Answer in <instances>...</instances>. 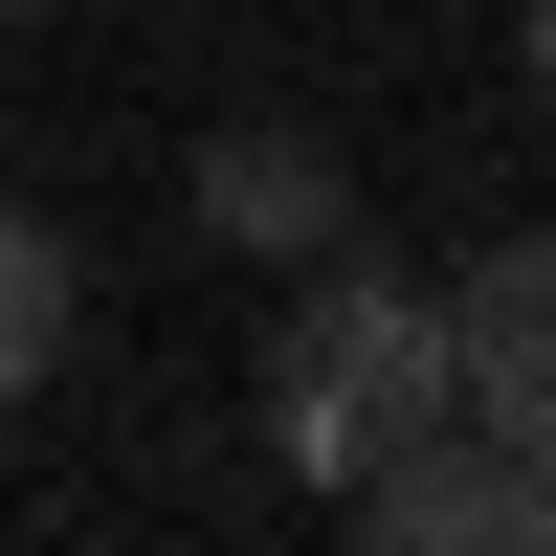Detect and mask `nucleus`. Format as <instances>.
Here are the masks:
<instances>
[{"mask_svg": "<svg viewBox=\"0 0 556 556\" xmlns=\"http://www.w3.org/2000/svg\"><path fill=\"white\" fill-rule=\"evenodd\" d=\"M468 424V379H445V290H401V267H290V334H267V445H290L312 490H356L379 445Z\"/></svg>", "mask_w": 556, "mask_h": 556, "instance_id": "f257e3e1", "label": "nucleus"}, {"mask_svg": "<svg viewBox=\"0 0 556 556\" xmlns=\"http://www.w3.org/2000/svg\"><path fill=\"white\" fill-rule=\"evenodd\" d=\"M201 245H245V267H334V245H356V178H334V134H290V112L201 134Z\"/></svg>", "mask_w": 556, "mask_h": 556, "instance_id": "f03ea898", "label": "nucleus"}, {"mask_svg": "<svg viewBox=\"0 0 556 556\" xmlns=\"http://www.w3.org/2000/svg\"><path fill=\"white\" fill-rule=\"evenodd\" d=\"M445 379H468V424H490V445L556 424V223H513V245L445 290Z\"/></svg>", "mask_w": 556, "mask_h": 556, "instance_id": "7ed1b4c3", "label": "nucleus"}, {"mask_svg": "<svg viewBox=\"0 0 556 556\" xmlns=\"http://www.w3.org/2000/svg\"><path fill=\"white\" fill-rule=\"evenodd\" d=\"M356 556H490V424H424L356 468Z\"/></svg>", "mask_w": 556, "mask_h": 556, "instance_id": "20e7f679", "label": "nucleus"}, {"mask_svg": "<svg viewBox=\"0 0 556 556\" xmlns=\"http://www.w3.org/2000/svg\"><path fill=\"white\" fill-rule=\"evenodd\" d=\"M45 356H67V223H23V201H0V401H23Z\"/></svg>", "mask_w": 556, "mask_h": 556, "instance_id": "39448f33", "label": "nucleus"}, {"mask_svg": "<svg viewBox=\"0 0 556 556\" xmlns=\"http://www.w3.org/2000/svg\"><path fill=\"white\" fill-rule=\"evenodd\" d=\"M490 556H556V424L490 445Z\"/></svg>", "mask_w": 556, "mask_h": 556, "instance_id": "423d86ee", "label": "nucleus"}, {"mask_svg": "<svg viewBox=\"0 0 556 556\" xmlns=\"http://www.w3.org/2000/svg\"><path fill=\"white\" fill-rule=\"evenodd\" d=\"M513 45H534V89H556V0H534V23H513Z\"/></svg>", "mask_w": 556, "mask_h": 556, "instance_id": "0eeeda50", "label": "nucleus"}, {"mask_svg": "<svg viewBox=\"0 0 556 556\" xmlns=\"http://www.w3.org/2000/svg\"><path fill=\"white\" fill-rule=\"evenodd\" d=\"M0 23H67V0H0Z\"/></svg>", "mask_w": 556, "mask_h": 556, "instance_id": "6e6552de", "label": "nucleus"}]
</instances>
